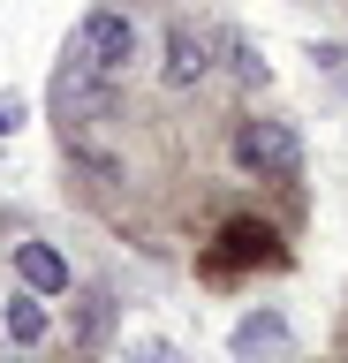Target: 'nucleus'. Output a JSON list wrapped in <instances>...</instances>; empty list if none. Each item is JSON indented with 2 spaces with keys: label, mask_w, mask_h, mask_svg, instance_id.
<instances>
[{
  "label": "nucleus",
  "mask_w": 348,
  "mask_h": 363,
  "mask_svg": "<svg viewBox=\"0 0 348 363\" xmlns=\"http://www.w3.org/2000/svg\"><path fill=\"white\" fill-rule=\"evenodd\" d=\"M205 38H197V30H189V23H174V30H167V84H197V76H205Z\"/></svg>",
  "instance_id": "39448f33"
},
{
  "label": "nucleus",
  "mask_w": 348,
  "mask_h": 363,
  "mask_svg": "<svg viewBox=\"0 0 348 363\" xmlns=\"http://www.w3.org/2000/svg\"><path fill=\"white\" fill-rule=\"evenodd\" d=\"M235 167L257 182H296L303 167V144L288 121H235Z\"/></svg>",
  "instance_id": "f257e3e1"
},
{
  "label": "nucleus",
  "mask_w": 348,
  "mask_h": 363,
  "mask_svg": "<svg viewBox=\"0 0 348 363\" xmlns=\"http://www.w3.org/2000/svg\"><path fill=\"white\" fill-rule=\"evenodd\" d=\"M16 121H23V99H0V136L16 129Z\"/></svg>",
  "instance_id": "1a4fd4ad"
},
{
  "label": "nucleus",
  "mask_w": 348,
  "mask_h": 363,
  "mask_svg": "<svg viewBox=\"0 0 348 363\" xmlns=\"http://www.w3.org/2000/svg\"><path fill=\"white\" fill-rule=\"evenodd\" d=\"M76 53H84V68H99V76H121V68L137 61V23L121 16V8H91L84 30H76Z\"/></svg>",
  "instance_id": "f03ea898"
},
{
  "label": "nucleus",
  "mask_w": 348,
  "mask_h": 363,
  "mask_svg": "<svg viewBox=\"0 0 348 363\" xmlns=\"http://www.w3.org/2000/svg\"><path fill=\"white\" fill-rule=\"evenodd\" d=\"M16 272L30 295H69V257L53 242H16Z\"/></svg>",
  "instance_id": "20e7f679"
},
{
  "label": "nucleus",
  "mask_w": 348,
  "mask_h": 363,
  "mask_svg": "<svg viewBox=\"0 0 348 363\" xmlns=\"http://www.w3.org/2000/svg\"><path fill=\"white\" fill-rule=\"evenodd\" d=\"M8 340H16V348L46 340V311H38V295H16V303H8Z\"/></svg>",
  "instance_id": "423d86ee"
},
{
  "label": "nucleus",
  "mask_w": 348,
  "mask_h": 363,
  "mask_svg": "<svg viewBox=\"0 0 348 363\" xmlns=\"http://www.w3.org/2000/svg\"><path fill=\"white\" fill-rule=\"evenodd\" d=\"M114 311H106V295H84V311H76V340H106Z\"/></svg>",
  "instance_id": "6e6552de"
},
{
  "label": "nucleus",
  "mask_w": 348,
  "mask_h": 363,
  "mask_svg": "<svg viewBox=\"0 0 348 363\" xmlns=\"http://www.w3.org/2000/svg\"><path fill=\"white\" fill-rule=\"evenodd\" d=\"M280 250H273V227H250V220H228L220 227V250H212L205 265L212 272H242V265H273Z\"/></svg>",
  "instance_id": "7ed1b4c3"
},
{
  "label": "nucleus",
  "mask_w": 348,
  "mask_h": 363,
  "mask_svg": "<svg viewBox=\"0 0 348 363\" xmlns=\"http://www.w3.org/2000/svg\"><path fill=\"white\" fill-rule=\"evenodd\" d=\"M280 340H288V325H280V318H250V325L235 333V348H242V356H257V348H280Z\"/></svg>",
  "instance_id": "0eeeda50"
}]
</instances>
